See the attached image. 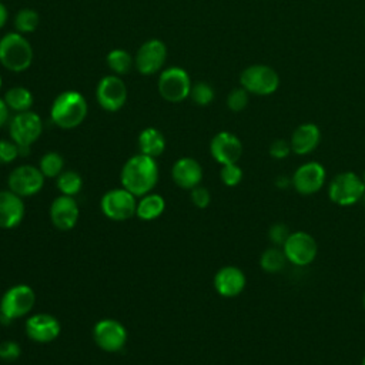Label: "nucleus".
<instances>
[{"mask_svg":"<svg viewBox=\"0 0 365 365\" xmlns=\"http://www.w3.org/2000/svg\"><path fill=\"white\" fill-rule=\"evenodd\" d=\"M190 97L197 106H208L214 100V88L204 81L195 83L191 86Z\"/></svg>","mask_w":365,"mask_h":365,"instance_id":"obj_31","label":"nucleus"},{"mask_svg":"<svg viewBox=\"0 0 365 365\" xmlns=\"http://www.w3.org/2000/svg\"><path fill=\"white\" fill-rule=\"evenodd\" d=\"M33 47L21 33H7L0 38V64L13 73L26 71L33 63Z\"/></svg>","mask_w":365,"mask_h":365,"instance_id":"obj_3","label":"nucleus"},{"mask_svg":"<svg viewBox=\"0 0 365 365\" xmlns=\"http://www.w3.org/2000/svg\"><path fill=\"white\" fill-rule=\"evenodd\" d=\"M158 165L155 158L144 155V154H135L130 157L120 174L121 185L123 188L133 192L135 197H143L155 187L158 181Z\"/></svg>","mask_w":365,"mask_h":365,"instance_id":"obj_1","label":"nucleus"},{"mask_svg":"<svg viewBox=\"0 0 365 365\" xmlns=\"http://www.w3.org/2000/svg\"><path fill=\"white\" fill-rule=\"evenodd\" d=\"M96 98L106 111H118L127 101V87L120 76H104L96 87Z\"/></svg>","mask_w":365,"mask_h":365,"instance_id":"obj_14","label":"nucleus"},{"mask_svg":"<svg viewBox=\"0 0 365 365\" xmlns=\"http://www.w3.org/2000/svg\"><path fill=\"white\" fill-rule=\"evenodd\" d=\"M171 177L180 188L192 190L202 180V167L195 158L182 157L173 164Z\"/></svg>","mask_w":365,"mask_h":365,"instance_id":"obj_21","label":"nucleus"},{"mask_svg":"<svg viewBox=\"0 0 365 365\" xmlns=\"http://www.w3.org/2000/svg\"><path fill=\"white\" fill-rule=\"evenodd\" d=\"M7 17H9L7 7L0 1V29H3V27H4L6 21H7Z\"/></svg>","mask_w":365,"mask_h":365,"instance_id":"obj_41","label":"nucleus"},{"mask_svg":"<svg viewBox=\"0 0 365 365\" xmlns=\"http://www.w3.org/2000/svg\"><path fill=\"white\" fill-rule=\"evenodd\" d=\"M327 178V171L322 164L317 161H308L299 165L292 174V187L302 195H311L318 192Z\"/></svg>","mask_w":365,"mask_h":365,"instance_id":"obj_15","label":"nucleus"},{"mask_svg":"<svg viewBox=\"0 0 365 365\" xmlns=\"http://www.w3.org/2000/svg\"><path fill=\"white\" fill-rule=\"evenodd\" d=\"M3 100L6 101L9 110H13L14 113H23V111H29L33 106V94L29 88L21 87V86H16L11 87L6 91Z\"/></svg>","mask_w":365,"mask_h":365,"instance_id":"obj_25","label":"nucleus"},{"mask_svg":"<svg viewBox=\"0 0 365 365\" xmlns=\"http://www.w3.org/2000/svg\"><path fill=\"white\" fill-rule=\"evenodd\" d=\"M365 192V182L362 177L352 171L336 174L328 187L329 200L338 205L348 207L362 200Z\"/></svg>","mask_w":365,"mask_h":365,"instance_id":"obj_5","label":"nucleus"},{"mask_svg":"<svg viewBox=\"0 0 365 365\" xmlns=\"http://www.w3.org/2000/svg\"><path fill=\"white\" fill-rule=\"evenodd\" d=\"M191 78L181 67H168L161 70L158 77V93L168 103H180L190 97Z\"/></svg>","mask_w":365,"mask_h":365,"instance_id":"obj_7","label":"nucleus"},{"mask_svg":"<svg viewBox=\"0 0 365 365\" xmlns=\"http://www.w3.org/2000/svg\"><path fill=\"white\" fill-rule=\"evenodd\" d=\"M165 210V200L160 194H145L137 201L135 215L144 221H153L158 218Z\"/></svg>","mask_w":365,"mask_h":365,"instance_id":"obj_24","label":"nucleus"},{"mask_svg":"<svg viewBox=\"0 0 365 365\" xmlns=\"http://www.w3.org/2000/svg\"><path fill=\"white\" fill-rule=\"evenodd\" d=\"M361 365H365V356H364V359H362V362H361Z\"/></svg>","mask_w":365,"mask_h":365,"instance_id":"obj_43","label":"nucleus"},{"mask_svg":"<svg viewBox=\"0 0 365 365\" xmlns=\"http://www.w3.org/2000/svg\"><path fill=\"white\" fill-rule=\"evenodd\" d=\"M210 153L218 164H232L241 158L242 144L235 134L220 131L211 138Z\"/></svg>","mask_w":365,"mask_h":365,"instance_id":"obj_17","label":"nucleus"},{"mask_svg":"<svg viewBox=\"0 0 365 365\" xmlns=\"http://www.w3.org/2000/svg\"><path fill=\"white\" fill-rule=\"evenodd\" d=\"M285 257L294 265H308L311 264L318 252V245L315 238L305 231L291 232L282 245Z\"/></svg>","mask_w":365,"mask_h":365,"instance_id":"obj_12","label":"nucleus"},{"mask_svg":"<svg viewBox=\"0 0 365 365\" xmlns=\"http://www.w3.org/2000/svg\"><path fill=\"white\" fill-rule=\"evenodd\" d=\"M321 141V131L314 123H304L298 125L291 135L289 144L292 153L298 155H305L312 153Z\"/></svg>","mask_w":365,"mask_h":365,"instance_id":"obj_22","label":"nucleus"},{"mask_svg":"<svg viewBox=\"0 0 365 365\" xmlns=\"http://www.w3.org/2000/svg\"><path fill=\"white\" fill-rule=\"evenodd\" d=\"M127 329L125 327L113 318H104L94 324L93 339L96 345L106 352H118L127 344Z\"/></svg>","mask_w":365,"mask_h":365,"instance_id":"obj_10","label":"nucleus"},{"mask_svg":"<svg viewBox=\"0 0 365 365\" xmlns=\"http://www.w3.org/2000/svg\"><path fill=\"white\" fill-rule=\"evenodd\" d=\"M80 210L77 201L70 195H58L50 205V220L53 225L61 231L74 228L78 221Z\"/></svg>","mask_w":365,"mask_h":365,"instance_id":"obj_18","label":"nucleus"},{"mask_svg":"<svg viewBox=\"0 0 365 365\" xmlns=\"http://www.w3.org/2000/svg\"><path fill=\"white\" fill-rule=\"evenodd\" d=\"M57 188L63 195H70L74 197L78 194L83 188V178L77 171H63L57 177Z\"/></svg>","mask_w":365,"mask_h":365,"instance_id":"obj_29","label":"nucleus"},{"mask_svg":"<svg viewBox=\"0 0 365 365\" xmlns=\"http://www.w3.org/2000/svg\"><path fill=\"white\" fill-rule=\"evenodd\" d=\"M26 214V205L20 195L10 190H0V228L17 227Z\"/></svg>","mask_w":365,"mask_h":365,"instance_id":"obj_20","label":"nucleus"},{"mask_svg":"<svg viewBox=\"0 0 365 365\" xmlns=\"http://www.w3.org/2000/svg\"><path fill=\"white\" fill-rule=\"evenodd\" d=\"M43 133V123L37 113L29 110L16 113L9 124L10 138L19 147H30Z\"/></svg>","mask_w":365,"mask_h":365,"instance_id":"obj_9","label":"nucleus"},{"mask_svg":"<svg viewBox=\"0 0 365 365\" xmlns=\"http://www.w3.org/2000/svg\"><path fill=\"white\" fill-rule=\"evenodd\" d=\"M191 201L197 208H207L211 202V194L205 187L197 185L191 190Z\"/></svg>","mask_w":365,"mask_h":365,"instance_id":"obj_38","label":"nucleus"},{"mask_svg":"<svg viewBox=\"0 0 365 365\" xmlns=\"http://www.w3.org/2000/svg\"><path fill=\"white\" fill-rule=\"evenodd\" d=\"M167 60V47L164 41L158 38H151L144 41L134 57V66L140 74L151 76L164 67Z\"/></svg>","mask_w":365,"mask_h":365,"instance_id":"obj_13","label":"nucleus"},{"mask_svg":"<svg viewBox=\"0 0 365 365\" xmlns=\"http://www.w3.org/2000/svg\"><path fill=\"white\" fill-rule=\"evenodd\" d=\"M275 185H277L278 188L284 190V188H287V187L292 185V180H291V178H288L287 175H278V177H277V180H275Z\"/></svg>","mask_w":365,"mask_h":365,"instance_id":"obj_40","label":"nucleus"},{"mask_svg":"<svg viewBox=\"0 0 365 365\" xmlns=\"http://www.w3.org/2000/svg\"><path fill=\"white\" fill-rule=\"evenodd\" d=\"M40 24V16L34 9H20L14 17V27L17 33L29 34L36 31V29Z\"/></svg>","mask_w":365,"mask_h":365,"instance_id":"obj_28","label":"nucleus"},{"mask_svg":"<svg viewBox=\"0 0 365 365\" xmlns=\"http://www.w3.org/2000/svg\"><path fill=\"white\" fill-rule=\"evenodd\" d=\"M138 148L141 154L157 158L165 150V138L160 130L147 127L138 135Z\"/></svg>","mask_w":365,"mask_h":365,"instance_id":"obj_23","label":"nucleus"},{"mask_svg":"<svg viewBox=\"0 0 365 365\" xmlns=\"http://www.w3.org/2000/svg\"><path fill=\"white\" fill-rule=\"evenodd\" d=\"M362 180H364V182H365V171H364V175H362Z\"/></svg>","mask_w":365,"mask_h":365,"instance_id":"obj_44","label":"nucleus"},{"mask_svg":"<svg viewBox=\"0 0 365 365\" xmlns=\"http://www.w3.org/2000/svg\"><path fill=\"white\" fill-rule=\"evenodd\" d=\"M36 302V294L27 284H17L4 291L0 299V321L10 324L11 321L27 315Z\"/></svg>","mask_w":365,"mask_h":365,"instance_id":"obj_4","label":"nucleus"},{"mask_svg":"<svg viewBox=\"0 0 365 365\" xmlns=\"http://www.w3.org/2000/svg\"><path fill=\"white\" fill-rule=\"evenodd\" d=\"M240 84L250 94L269 96L277 91L279 86V77L277 71L269 66L252 64L241 71Z\"/></svg>","mask_w":365,"mask_h":365,"instance_id":"obj_6","label":"nucleus"},{"mask_svg":"<svg viewBox=\"0 0 365 365\" xmlns=\"http://www.w3.org/2000/svg\"><path fill=\"white\" fill-rule=\"evenodd\" d=\"M0 90H1V76H0Z\"/></svg>","mask_w":365,"mask_h":365,"instance_id":"obj_45","label":"nucleus"},{"mask_svg":"<svg viewBox=\"0 0 365 365\" xmlns=\"http://www.w3.org/2000/svg\"><path fill=\"white\" fill-rule=\"evenodd\" d=\"M250 93L244 87H235L232 88L227 96V107L231 111H242L248 106Z\"/></svg>","mask_w":365,"mask_h":365,"instance_id":"obj_32","label":"nucleus"},{"mask_svg":"<svg viewBox=\"0 0 365 365\" xmlns=\"http://www.w3.org/2000/svg\"><path fill=\"white\" fill-rule=\"evenodd\" d=\"M88 106L84 96L74 90H67L58 94L50 108L51 121L63 130L78 127L87 117Z\"/></svg>","mask_w":365,"mask_h":365,"instance_id":"obj_2","label":"nucleus"},{"mask_svg":"<svg viewBox=\"0 0 365 365\" xmlns=\"http://www.w3.org/2000/svg\"><path fill=\"white\" fill-rule=\"evenodd\" d=\"M9 113H10V110H9L7 104H6V101L3 98H0V128L7 123Z\"/></svg>","mask_w":365,"mask_h":365,"instance_id":"obj_39","label":"nucleus"},{"mask_svg":"<svg viewBox=\"0 0 365 365\" xmlns=\"http://www.w3.org/2000/svg\"><path fill=\"white\" fill-rule=\"evenodd\" d=\"M19 157V145L13 140H0V164H10Z\"/></svg>","mask_w":365,"mask_h":365,"instance_id":"obj_34","label":"nucleus"},{"mask_svg":"<svg viewBox=\"0 0 365 365\" xmlns=\"http://www.w3.org/2000/svg\"><path fill=\"white\" fill-rule=\"evenodd\" d=\"M291 144L289 141L284 140V138H278V140H274L269 145V155L272 158H277V160H282L285 157L289 155L291 153Z\"/></svg>","mask_w":365,"mask_h":365,"instance_id":"obj_37","label":"nucleus"},{"mask_svg":"<svg viewBox=\"0 0 365 365\" xmlns=\"http://www.w3.org/2000/svg\"><path fill=\"white\" fill-rule=\"evenodd\" d=\"M362 200H364V202H365V192H364V197H362Z\"/></svg>","mask_w":365,"mask_h":365,"instance_id":"obj_46","label":"nucleus"},{"mask_svg":"<svg viewBox=\"0 0 365 365\" xmlns=\"http://www.w3.org/2000/svg\"><path fill=\"white\" fill-rule=\"evenodd\" d=\"M287 257H285V252L284 250H279L277 247H271V248H267L261 257H259V265L261 268L265 271V272H279L285 264H287Z\"/></svg>","mask_w":365,"mask_h":365,"instance_id":"obj_27","label":"nucleus"},{"mask_svg":"<svg viewBox=\"0 0 365 365\" xmlns=\"http://www.w3.org/2000/svg\"><path fill=\"white\" fill-rule=\"evenodd\" d=\"M247 284L245 274L242 269L234 265H225L220 268L214 275L215 291L225 298H234L240 295Z\"/></svg>","mask_w":365,"mask_h":365,"instance_id":"obj_19","label":"nucleus"},{"mask_svg":"<svg viewBox=\"0 0 365 365\" xmlns=\"http://www.w3.org/2000/svg\"><path fill=\"white\" fill-rule=\"evenodd\" d=\"M64 158L57 151L46 153L38 163V168L46 178H57L63 173Z\"/></svg>","mask_w":365,"mask_h":365,"instance_id":"obj_30","label":"nucleus"},{"mask_svg":"<svg viewBox=\"0 0 365 365\" xmlns=\"http://www.w3.org/2000/svg\"><path fill=\"white\" fill-rule=\"evenodd\" d=\"M220 177H221V181H222L227 187H235V185L240 184L241 180H242V170H241L240 165H237V163L224 164V165L221 167Z\"/></svg>","mask_w":365,"mask_h":365,"instance_id":"obj_33","label":"nucleus"},{"mask_svg":"<svg viewBox=\"0 0 365 365\" xmlns=\"http://www.w3.org/2000/svg\"><path fill=\"white\" fill-rule=\"evenodd\" d=\"M21 354L20 345L14 341H4L0 344V359L7 361V362H13L16 361Z\"/></svg>","mask_w":365,"mask_h":365,"instance_id":"obj_36","label":"nucleus"},{"mask_svg":"<svg viewBox=\"0 0 365 365\" xmlns=\"http://www.w3.org/2000/svg\"><path fill=\"white\" fill-rule=\"evenodd\" d=\"M46 177L38 167L31 164H23L11 170L7 178V187L14 194L23 197H31L37 194L44 185Z\"/></svg>","mask_w":365,"mask_h":365,"instance_id":"obj_11","label":"nucleus"},{"mask_svg":"<svg viewBox=\"0 0 365 365\" xmlns=\"http://www.w3.org/2000/svg\"><path fill=\"white\" fill-rule=\"evenodd\" d=\"M103 214L113 221H125L135 215L137 200L133 192L125 188H114L107 191L100 201Z\"/></svg>","mask_w":365,"mask_h":365,"instance_id":"obj_8","label":"nucleus"},{"mask_svg":"<svg viewBox=\"0 0 365 365\" xmlns=\"http://www.w3.org/2000/svg\"><path fill=\"white\" fill-rule=\"evenodd\" d=\"M24 331L31 341L38 344H47L54 341L60 335L61 325L58 319L51 314L40 312L27 318Z\"/></svg>","mask_w":365,"mask_h":365,"instance_id":"obj_16","label":"nucleus"},{"mask_svg":"<svg viewBox=\"0 0 365 365\" xmlns=\"http://www.w3.org/2000/svg\"><path fill=\"white\" fill-rule=\"evenodd\" d=\"M362 302H364V308H365V294H364V298H362Z\"/></svg>","mask_w":365,"mask_h":365,"instance_id":"obj_42","label":"nucleus"},{"mask_svg":"<svg viewBox=\"0 0 365 365\" xmlns=\"http://www.w3.org/2000/svg\"><path fill=\"white\" fill-rule=\"evenodd\" d=\"M107 66L110 67V70L115 74V76H123L127 74L133 64H134V58L131 57V54L127 50L123 48H114L107 54Z\"/></svg>","mask_w":365,"mask_h":365,"instance_id":"obj_26","label":"nucleus"},{"mask_svg":"<svg viewBox=\"0 0 365 365\" xmlns=\"http://www.w3.org/2000/svg\"><path fill=\"white\" fill-rule=\"evenodd\" d=\"M289 234V228L284 222H275L268 230V238L274 245H284Z\"/></svg>","mask_w":365,"mask_h":365,"instance_id":"obj_35","label":"nucleus"}]
</instances>
